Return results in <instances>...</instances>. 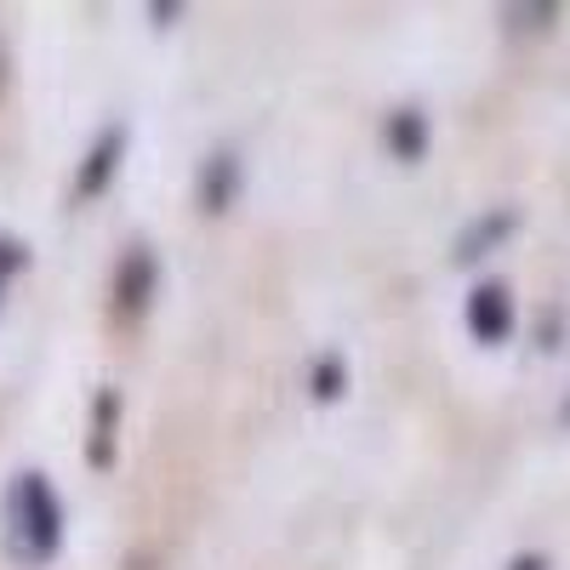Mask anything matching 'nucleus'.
<instances>
[{
	"label": "nucleus",
	"mask_w": 570,
	"mask_h": 570,
	"mask_svg": "<svg viewBox=\"0 0 570 570\" xmlns=\"http://www.w3.org/2000/svg\"><path fill=\"white\" fill-rule=\"evenodd\" d=\"M234 188H240V160H234V155H212L206 160V183H200L206 212H223L234 200Z\"/></svg>",
	"instance_id": "obj_5"
},
{
	"label": "nucleus",
	"mask_w": 570,
	"mask_h": 570,
	"mask_svg": "<svg viewBox=\"0 0 570 570\" xmlns=\"http://www.w3.org/2000/svg\"><path fill=\"white\" fill-rule=\"evenodd\" d=\"M115 297H120V308H126V314L149 308V297H155V252H149V246L126 252L120 279H115Z\"/></svg>",
	"instance_id": "obj_4"
},
{
	"label": "nucleus",
	"mask_w": 570,
	"mask_h": 570,
	"mask_svg": "<svg viewBox=\"0 0 570 570\" xmlns=\"http://www.w3.org/2000/svg\"><path fill=\"white\" fill-rule=\"evenodd\" d=\"M120 155H126V126H109L98 142H91V155H86V166H80V183H75V195L80 200H91L98 188L115 177V166H120Z\"/></svg>",
	"instance_id": "obj_3"
},
{
	"label": "nucleus",
	"mask_w": 570,
	"mask_h": 570,
	"mask_svg": "<svg viewBox=\"0 0 570 570\" xmlns=\"http://www.w3.org/2000/svg\"><path fill=\"white\" fill-rule=\"evenodd\" d=\"M115 405H120L115 394H98V411H104V422L91 416V451H86L91 462H115Z\"/></svg>",
	"instance_id": "obj_8"
},
{
	"label": "nucleus",
	"mask_w": 570,
	"mask_h": 570,
	"mask_svg": "<svg viewBox=\"0 0 570 570\" xmlns=\"http://www.w3.org/2000/svg\"><path fill=\"white\" fill-rule=\"evenodd\" d=\"M564 422H570V405H564Z\"/></svg>",
	"instance_id": "obj_12"
},
{
	"label": "nucleus",
	"mask_w": 570,
	"mask_h": 570,
	"mask_svg": "<svg viewBox=\"0 0 570 570\" xmlns=\"http://www.w3.org/2000/svg\"><path fill=\"white\" fill-rule=\"evenodd\" d=\"M389 142H394L400 160H422V149H428V120H422V109H400V115L389 120Z\"/></svg>",
	"instance_id": "obj_6"
},
{
	"label": "nucleus",
	"mask_w": 570,
	"mask_h": 570,
	"mask_svg": "<svg viewBox=\"0 0 570 570\" xmlns=\"http://www.w3.org/2000/svg\"><path fill=\"white\" fill-rule=\"evenodd\" d=\"M29 257H23V246L18 240H0V292H7V274H18Z\"/></svg>",
	"instance_id": "obj_10"
},
{
	"label": "nucleus",
	"mask_w": 570,
	"mask_h": 570,
	"mask_svg": "<svg viewBox=\"0 0 570 570\" xmlns=\"http://www.w3.org/2000/svg\"><path fill=\"white\" fill-rule=\"evenodd\" d=\"M468 331L485 348L508 343V331H513V297H508V285H497V279L473 285V297H468Z\"/></svg>",
	"instance_id": "obj_2"
},
{
	"label": "nucleus",
	"mask_w": 570,
	"mask_h": 570,
	"mask_svg": "<svg viewBox=\"0 0 570 570\" xmlns=\"http://www.w3.org/2000/svg\"><path fill=\"white\" fill-rule=\"evenodd\" d=\"M508 228H513V212H491L485 223H473V228L462 234V240H456V257H462V263L485 257V246H497V240H502Z\"/></svg>",
	"instance_id": "obj_7"
},
{
	"label": "nucleus",
	"mask_w": 570,
	"mask_h": 570,
	"mask_svg": "<svg viewBox=\"0 0 570 570\" xmlns=\"http://www.w3.org/2000/svg\"><path fill=\"white\" fill-rule=\"evenodd\" d=\"M0 519H7V553L18 564H46L63 548V502L58 491L40 480V473H18L7 485V502H0Z\"/></svg>",
	"instance_id": "obj_1"
},
{
	"label": "nucleus",
	"mask_w": 570,
	"mask_h": 570,
	"mask_svg": "<svg viewBox=\"0 0 570 570\" xmlns=\"http://www.w3.org/2000/svg\"><path fill=\"white\" fill-rule=\"evenodd\" d=\"M508 570H548V559H542V553H519Z\"/></svg>",
	"instance_id": "obj_11"
},
{
	"label": "nucleus",
	"mask_w": 570,
	"mask_h": 570,
	"mask_svg": "<svg viewBox=\"0 0 570 570\" xmlns=\"http://www.w3.org/2000/svg\"><path fill=\"white\" fill-rule=\"evenodd\" d=\"M337 394H343V360L331 354L314 365V400H337Z\"/></svg>",
	"instance_id": "obj_9"
}]
</instances>
